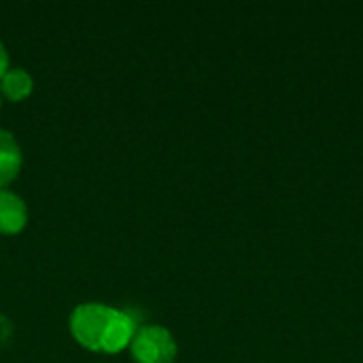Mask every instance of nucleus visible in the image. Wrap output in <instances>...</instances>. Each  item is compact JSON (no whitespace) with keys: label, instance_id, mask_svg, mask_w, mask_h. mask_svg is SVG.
Here are the masks:
<instances>
[{"label":"nucleus","instance_id":"4","mask_svg":"<svg viewBox=\"0 0 363 363\" xmlns=\"http://www.w3.org/2000/svg\"><path fill=\"white\" fill-rule=\"evenodd\" d=\"M28 221V208L23 200L6 189H0V234H17Z\"/></svg>","mask_w":363,"mask_h":363},{"label":"nucleus","instance_id":"3","mask_svg":"<svg viewBox=\"0 0 363 363\" xmlns=\"http://www.w3.org/2000/svg\"><path fill=\"white\" fill-rule=\"evenodd\" d=\"M136 334V319L125 313V311H113L111 323L106 328L104 340H102V351L104 353H117L121 349H125L128 345H132Z\"/></svg>","mask_w":363,"mask_h":363},{"label":"nucleus","instance_id":"6","mask_svg":"<svg viewBox=\"0 0 363 363\" xmlns=\"http://www.w3.org/2000/svg\"><path fill=\"white\" fill-rule=\"evenodd\" d=\"M0 87L6 98L21 100L32 91V77L21 68H9L4 77L0 79Z\"/></svg>","mask_w":363,"mask_h":363},{"label":"nucleus","instance_id":"1","mask_svg":"<svg viewBox=\"0 0 363 363\" xmlns=\"http://www.w3.org/2000/svg\"><path fill=\"white\" fill-rule=\"evenodd\" d=\"M111 306L98 304V302H87L74 308L70 317V332L72 336L87 349L91 351H102V340L106 334V328L113 317Z\"/></svg>","mask_w":363,"mask_h":363},{"label":"nucleus","instance_id":"2","mask_svg":"<svg viewBox=\"0 0 363 363\" xmlns=\"http://www.w3.org/2000/svg\"><path fill=\"white\" fill-rule=\"evenodd\" d=\"M130 347L138 363H172L177 357V342L172 334L160 325H145L136 330Z\"/></svg>","mask_w":363,"mask_h":363},{"label":"nucleus","instance_id":"7","mask_svg":"<svg viewBox=\"0 0 363 363\" xmlns=\"http://www.w3.org/2000/svg\"><path fill=\"white\" fill-rule=\"evenodd\" d=\"M6 70H9V53H6L4 45L0 43V79L4 77Z\"/></svg>","mask_w":363,"mask_h":363},{"label":"nucleus","instance_id":"5","mask_svg":"<svg viewBox=\"0 0 363 363\" xmlns=\"http://www.w3.org/2000/svg\"><path fill=\"white\" fill-rule=\"evenodd\" d=\"M21 168V149L15 136L0 128V189L11 183Z\"/></svg>","mask_w":363,"mask_h":363}]
</instances>
